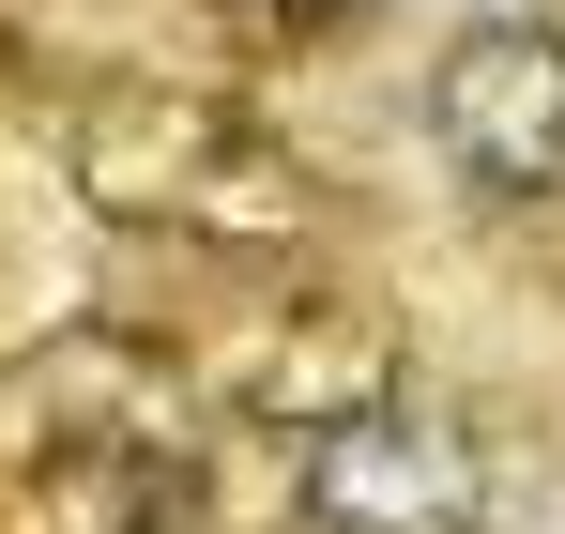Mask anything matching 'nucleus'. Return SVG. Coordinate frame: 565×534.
<instances>
[{
  "label": "nucleus",
  "mask_w": 565,
  "mask_h": 534,
  "mask_svg": "<svg viewBox=\"0 0 565 534\" xmlns=\"http://www.w3.org/2000/svg\"><path fill=\"white\" fill-rule=\"evenodd\" d=\"M77 199L138 245H214V260H276L321 229V169L290 153L260 107L199 77H107L77 92Z\"/></svg>",
  "instance_id": "obj_1"
},
{
  "label": "nucleus",
  "mask_w": 565,
  "mask_h": 534,
  "mask_svg": "<svg viewBox=\"0 0 565 534\" xmlns=\"http://www.w3.org/2000/svg\"><path fill=\"white\" fill-rule=\"evenodd\" d=\"M214 397L138 321H62L0 366V458L15 473H199Z\"/></svg>",
  "instance_id": "obj_2"
},
{
  "label": "nucleus",
  "mask_w": 565,
  "mask_h": 534,
  "mask_svg": "<svg viewBox=\"0 0 565 534\" xmlns=\"http://www.w3.org/2000/svg\"><path fill=\"white\" fill-rule=\"evenodd\" d=\"M290 520L306 534H473L489 520V444H473V413L397 382V397L290 444Z\"/></svg>",
  "instance_id": "obj_3"
},
{
  "label": "nucleus",
  "mask_w": 565,
  "mask_h": 534,
  "mask_svg": "<svg viewBox=\"0 0 565 534\" xmlns=\"http://www.w3.org/2000/svg\"><path fill=\"white\" fill-rule=\"evenodd\" d=\"M428 138L473 199H565V31H473L428 77Z\"/></svg>",
  "instance_id": "obj_4"
},
{
  "label": "nucleus",
  "mask_w": 565,
  "mask_h": 534,
  "mask_svg": "<svg viewBox=\"0 0 565 534\" xmlns=\"http://www.w3.org/2000/svg\"><path fill=\"white\" fill-rule=\"evenodd\" d=\"M397 382H413V352H397V321H382L367 290H306V306H260V337L230 352V413L276 428V444H306V428L367 413Z\"/></svg>",
  "instance_id": "obj_5"
},
{
  "label": "nucleus",
  "mask_w": 565,
  "mask_h": 534,
  "mask_svg": "<svg viewBox=\"0 0 565 534\" xmlns=\"http://www.w3.org/2000/svg\"><path fill=\"white\" fill-rule=\"evenodd\" d=\"M46 534H230L199 473H31Z\"/></svg>",
  "instance_id": "obj_6"
}]
</instances>
